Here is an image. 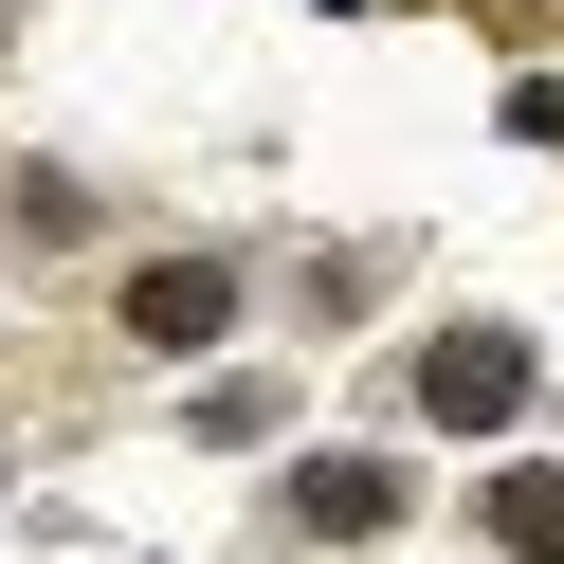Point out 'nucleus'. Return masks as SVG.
<instances>
[{
	"label": "nucleus",
	"mask_w": 564,
	"mask_h": 564,
	"mask_svg": "<svg viewBox=\"0 0 564 564\" xmlns=\"http://www.w3.org/2000/svg\"><path fill=\"white\" fill-rule=\"evenodd\" d=\"M510 382H528V346H437V419H510Z\"/></svg>",
	"instance_id": "f257e3e1"
}]
</instances>
